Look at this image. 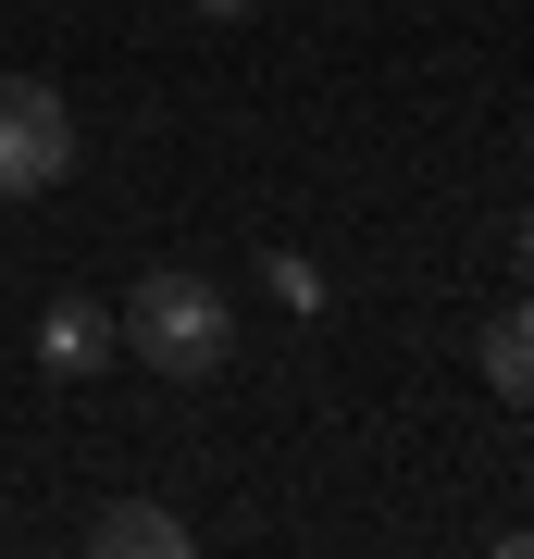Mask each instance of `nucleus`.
I'll use <instances>...</instances> for the list:
<instances>
[{
  "label": "nucleus",
  "mask_w": 534,
  "mask_h": 559,
  "mask_svg": "<svg viewBox=\"0 0 534 559\" xmlns=\"http://www.w3.org/2000/svg\"><path fill=\"white\" fill-rule=\"evenodd\" d=\"M112 336L138 348L150 373L212 385L224 360H237V311H224V286H212V274H138V299L112 311Z\"/></svg>",
  "instance_id": "obj_1"
},
{
  "label": "nucleus",
  "mask_w": 534,
  "mask_h": 559,
  "mask_svg": "<svg viewBox=\"0 0 534 559\" xmlns=\"http://www.w3.org/2000/svg\"><path fill=\"white\" fill-rule=\"evenodd\" d=\"M75 175V112L50 75H0V200H50Z\"/></svg>",
  "instance_id": "obj_2"
},
{
  "label": "nucleus",
  "mask_w": 534,
  "mask_h": 559,
  "mask_svg": "<svg viewBox=\"0 0 534 559\" xmlns=\"http://www.w3.org/2000/svg\"><path fill=\"white\" fill-rule=\"evenodd\" d=\"M112 348H124V336H112V311H99V299H50V311H38V373L75 385V373H99Z\"/></svg>",
  "instance_id": "obj_3"
},
{
  "label": "nucleus",
  "mask_w": 534,
  "mask_h": 559,
  "mask_svg": "<svg viewBox=\"0 0 534 559\" xmlns=\"http://www.w3.org/2000/svg\"><path fill=\"white\" fill-rule=\"evenodd\" d=\"M87 547H99V559H187L199 535H187L175 510H150V498H99V510H87Z\"/></svg>",
  "instance_id": "obj_4"
},
{
  "label": "nucleus",
  "mask_w": 534,
  "mask_h": 559,
  "mask_svg": "<svg viewBox=\"0 0 534 559\" xmlns=\"http://www.w3.org/2000/svg\"><path fill=\"white\" fill-rule=\"evenodd\" d=\"M485 385H497L510 411H534V286H522V299L485 323Z\"/></svg>",
  "instance_id": "obj_5"
},
{
  "label": "nucleus",
  "mask_w": 534,
  "mask_h": 559,
  "mask_svg": "<svg viewBox=\"0 0 534 559\" xmlns=\"http://www.w3.org/2000/svg\"><path fill=\"white\" fill-rule=\"evenodd\" d=\"M261 286H274L286 311H323V274H311V261H298V249H274V261H261Z\"/></svg>",
  "instance_id": "obj_6"
},
{
  "label": "nucleus",
  "mask_w": 534,
  "mask_h": 559,
  "mask_svg": "<svg viewBox=\"0 0 534 559\" xmlns=\"http://www.w3.org/2000/svg\"><path fill=\"white\" fill-rule=\"evenodd\" d=\"M510 274H522V286H534V212H522V224H510Z\"/></svg>",
  "instance_id": "obj_7"
},
{
  "label": "nucleus",
  "mask_w": 534,
  "mask_h": 559,
  "mask_svg": "<svg viewBox=\"0 0 534 559\" xmlns=\"http://www.w3.org/2000/svg\"><path fill=\"white\" fill-rule=\"evenodd\" d=\"M199 13H249V0H199Z\"/></svg>",
  "instance_id": "obj_8"
}]
</instances>
